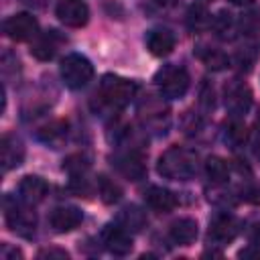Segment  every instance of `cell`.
Wrapping results in <instances>:
<instances>
[{"instance_id": "14", "label": "cell", "mask_w": 260, "mask_h": 260, "mask_svg": "<svg viewBox=\"0 0 260 260\" xmlns=\"http://www.w3.org/2000/svg\"><path fill=\"white\" fill-rule=\"evenodd\" d=\"M0 160L2 171L8 173L22 165L24 160V144L16 134H4L0 140Z\"/></svg>"}, {"instance_id": "28", "label": "cell", "mask_w": 260, "mask_h": 260, "mask_svg": "<svg viewBox=\"0 0 260 260\" xmlns=\"http://www.w3.org/2000/svg\"><path fill=\"white\" fill-rule=\"evenodd\" d=\"M98 193L102 197L104 203H116L122 197V189L118 183H114L112 179H108L106 175L98 177Z\"/></svg>"}, {"instance_id": "11", "label": "cell", "mask_w": 260, "mask_h": 260, "mask_svg": "<svg viewBox=\"0 0 260 260\" xmlns=\"http://www.w3.org/2000/svg\"><path fill=\"white\" fill-rule=\"evenodd\" d=\"M65 43H67V39L59 30H47V32L35 37V41L30 45V55L39 61H51Z\"/></svg>"}, {"instance_id": "13", "label": "cell", "mask_w": 260, "mask_h": 260, "mask_svg": "<svg viewBox=\"0 0 260 260\" xmlns=\"http://www.w3.org/2000/svg\"><path fill=\"white\" fill-rule=\"evenodd\" d=\"M114 167L118 169L120 175H124V177L130 179V181H140V179L146 175L144 158H142V154H140L136 148H130V150H126V152L116 154Z\"/></svg>"}, {"instance_id": "31", "label": "cell", "mask_w": 260, "mask_h": 260, "mask_svg": "<svg viewBox=\"0 0 260 260\" xmlns=\"http://www.w3.org/2000/svg\"><path fill=\"white\" fill-rule=\"evenodd\" d=\"M10 71L18 73L20 71V63H18L16 55H12L10 51H4V55H2V73H4V77H8Z\"/></svg>"}, {"instance_id": "6", "label": "cell", "mask_w": 260, "mask_h": 260, "mask_svg": "<svg viewBox=\"0 0 260 260\" xmlns=\"http://www.w3.org/2000/svg\"><path fill=\"white\" fill-rule=\"evenodd\" d=\"M138 118H140L144 130L154 132V134H165L169 128V122H171L167 104H162V100H158L154 95H146L138 104Z\"/></svg>"}, {"instance_id": "37", "label": "cell", "mask_w": 260, "mask_h": 260, "mask_svg": "<svg viewBox=\"0 0 260 260\" xmlns=\"http://www.w3.org/2000/svg\"><path fill=\"white\" fill-rule=\"evenodd\" d=\"M254 128H256V134L260 136V106H258V112H256V118H254Z\"/></svg>"}, {"instance_id": "7", "label": "cell", "mask_w": 260, "mask_h": 260, "mask_svg": "<svg viewBox=\"0 0 260 260\" xmlns=\"http://www.w3.org/2000/svg\"><path fill=\"white\" fill-rule=\"evenodd\" d=\"M223 106L232 116H244L248 114L252 106V89L242 79H232L223 87Z\"/></svg>"}, {"instance_id": "3", "label": "cell", "mask_w": 260, "mask_h": 260, "mask_svg": "<svg viewBox=\"0 0 260 260\" xmlns=\"http://www.w3.org/2000/svg\"><path fill=\"white\" fill-rule=\"evenodd\" d=\"M4 221L10 232L22 236V238H32L37 230V215L30 209V203L18 201L10 195L4 197Z\"/></svg>"}, {"instance_id": "21", "label": "cell", "mask_w": 260, "mask_h": 260, "mask_svg": "<svg viewBox=\"0 0 260 260\" xmlns=\"http://www.w3.org/2000/svg\"><path fill=\"white\" fill-rule=\"evenodd\" d=\"M37 136H39V140H43L45 144L57 148V146L63 144L65 138H67V122H65V120H53V122L41 126V128L37 130Z\"/></svg>"}, {"instance_id": "15", "label": "cell", "mask_w": 260, "mask_h": 260, "mask_svg": "<svg viewBox=\"0 0 260 260\" xmlns=\"http://www.w3.org/2000/svg\"><path fill=\"white\" fill-rule=\"evenodd\" d=\"M81 221H83V213H81V209H77L73 205H59L49 215L51 228L55 232H59V234H65V232L75 230Z\"/></svg>"}, {"instance_id": "22", "label": "cell", "mask_w": 260, "mask_h": 260, "mask_svg": "<svg viewBox=\"0 0 260 260\" xmlns=\"http://www.w3.org/2000/svg\"><path fill=\"white\" fill-rule=\"evenodd\" d=\"M116 223L122 225L124 230H128L130 234L140 232L146 225V213L138 205H126V207L120 209V213L116 217Z\"/></svg>"}, {"instance_id": "9", "label": "cell", "mask_w": 260, "mask_h": 260, "mask_svg": "<svg viewBox=\"0 0 260 260\" xmlns=\"http://www.w3.org/2000/svg\"><path fill=\"white\" fill-rule=\"evenodd\" d=\"M240 221L238 217H234L232 213L228 211H221V213H215L209 221V230H207V236L211 242L215 244H230L236 240V236L240 234Z\"/></svg>"}, {"instance_id": "20", "label": "cell", "mask_w": 260, "mask_h": 260, "mask_svg": "<svg viewBox=\"0 0 260 260\" xmlns=\"http://www.w3.org/2000/svg\"><path fill=\"white\" fill-rule=\"evenodd\" d=\"M169 236L175 244L179 246H189L195 242L197 238V221L191 217H179L171 223L169 228Z\"/></svg>"}, {"instance_id": "35", "label": "cell", "mask_w": 260, "mask_h": 260, "mask_svg": "<svg viewBox=\"0 0 260 260\" xmlns=\"http://www.w3.org/2000/svg\"><path fill=\"white\" fill-rule=\"evenodd\" d=\"M26 6H32V8H45L49 0H22Z\"/></svg>"}, {"instance_id": "19", "label": "cell", "mask_w": 260, "mask_h": 260, "mask_svg": "<svg viewBox=\"0 0 260 260\" xmlns=\"http://www.w3.org/2000/svg\"><path fill=\"white\" fill-rule=\"evenodd\" d=\"M211 28H213L215 37L221 39V41H234V39L238 37V32H240L238 18H236L230 10H219V12L213 16Z\"/></svg>"}, {"instance_id": "2", "label": "cell", "mask_w": 260, "mask_h": 260, "mask_svg": "<svg viewBox=\"0 0 260 260\" xmlns=\"http://www.w3.org/2000/svg\"><path fill=\"white\" fill-rule=\"evenodd\" d=\"M138 93V85L136 81L122 77V75H104L100 81V89H98V98L100 104L108 110H122L126 108Z\"/></svg>"}, {"instance_id": "39", "label": "cell", "mask_w": 260, "mask_h": 260, "mask_svg": "<svg viewBox=\"0 0 260 260\" xmlns=\"http://www.w3.org/2000/svg\"><path fill=\"white\" fill-rule=\"evenodd\" d=\"M201 4H209V2H213V0H199Z\"/></svg>"}, {"instance_id": "10", "label": "cell", "mask_w": 260, "mask_h": 260, "mask_svg": "<svg viewBox=\"0 0 260 260\" xmlns=\"http://www.w3.org/2000/svg\"><path fill=\"white\" fill-rule=\"evenodd\" d=\"M55 14L65 26L71 28L85 26L89 20V8L83 0H59L55 6Z\"/></svg>"}, {"instance_id": "36", "label": "cell", "mask_w": 260, "mask_h": 260, "mask_svg": "<svg viewBox=\"0 0 260 260\" xmlns=\"http://www.w3.org/2000/svg\"><path fill=\"white\" fill-rule=\"evenodd\" d=\"M158 8H171V6H175L177 4V0H152Z\"/></svg>"}, {"instance_id": "1", "label": "cell", "mask_w": 260, "mask_h": 260, "mask_svg": "<svg viewBox=\"0 0 260 260\" xmlns=\"http://www.w3.org/2000/svg\"><path fill=\"white\" fill-rule=\"evenodd\" d=\"M197 152L185 146H169L156 162L158 175L171 181H189L197 173Z\"/></svg>"}, {"instance_id": "32", "label": "cell", "mask_w": 260, "mask_h": 260, "mask_svg": "<svg viewBox=\"0 0 260 260\" xmlns=\"http://www.w3.org/2000/svg\"><path fill=\"white\" fill-rule=\"evenodd\" d=\"M0 258L2 260H16V258H22V252L18 248H12L10 244H2L0 246Z\"/></svg>"}, {"instance_id": "5", "label": "cell", "mask_w": 260, "mask_h": 260, "mask_svg": "<svg viewBox=\"0 0 260 260\" xmlns=\"http://www.w3.org/2000/svg\"><path fill=\"white\" fill-rule=\"evenodd\" d=\"M59 73H61V79L67 87L81 89L91 81L93 65L87 57H83L79 53H69V55L63 57V61L59 65Z\"/></svg>"}, {"instance_id": "33", "label": "cell", "mask_w": 260, "mask_h": 260, "mask_svg": "<svg viewBox=\"0 0 260 260\" xmlns=\"http://www.w3.org/2000/svg\"><path fill=\"white\" fill-rule=\"evenodd\" d=\"M39 258H69V254L65 252V250H61V248H45V250H41L39 254H37Z\"/></svg>"}, {"instance_id": "4", "label": "cell", "mask_w": 260, "mask_h": 260, "mask_svg": "<svg viewBox=\"0 0 260 260\" xmlns=\"http://www.w3.org/2000/svg\"><path fill=\"white\" fill-rule=\"evenodd\" d=\"M154 83L160 95L169 100H179L187 93L191 77H189V71L181 65H162L154 75Z\"/></svg>"}, {"instance_id": "16", "label": "cell", "mask_w": 260, "mask_h": 260, "mask_svg": "<svg viewBox=\"0 0 260 260\" xmlns=\"http://www.w3.org/2000/svg\"><path fill=\"white\" fill-rule=\"evenodd\" d=\"M18 193H20L22 201H26L30 205H37V203L45 201V197L49 195V185H47L45 179H41L37 175H26L18 183Z\"/></svg>"}, {"instance_id": "24", "label": "cell", "mask_w": 260, "mask_h": 260, "mask_svg": "<svg viewBox=\"0 0 260 260\" xmlns=\"http://www.w3.org/2000/svg\"><path fill=\"white\" fill-rule=\"evenodd\" d=\"M185 22H187V26H189L191 30L203 32V30H207V28L211 26L213 16H211V12H209L203 4H195V6H191V8L187 10Z\"/></svg>"}, {"instance_id": "12", "label": "cell", "mask_w": 260, "mask_h": 260, "mask_svg": "<svg viewBox=\"0 0 260 260\" xmlns=\"http://www.w3.org/2000/svg\"><path fill=\"white\" fill-rule=\"evenodd\" d=\"M102 244L114 256H126L132 252V236L122 225H106L102 230Z\"/></svg>"}, {"instance_id": "34", "label": "cell", "mask_w": 260, "mask_h": 260, "mask_svg": "<svg viewBox=\"0 0 260 260\" xmlns=\"http://www.w3.org/2000/svg\"><path fill=\"white\" fill-rule=\"evenodd\" d=\"M250 240H252V244H254V246H260V223H258V225H254Z\"/></svg>"}, {"instance_id": "26", "label": "cell", "mask_w": 260, "mask_h": 260, "mask_svg": "<svg viewBox=\"0 0 260 260\" xmlns=\"http://www.w3.org/2000/svg\"><path fill=\"white\" fill-rule=\"evenodd\" d=\"M205 175L213 185H223L230 179V167L219 156H209L205 160Z\"/></svg>"}, {"instance_id": "25", "label": "cell", "mask_w": 260, "mask_h": 260, "mask_svg": "<svg viewBox=\"0 0 260 260\" xmlns=\"http://www.w3.org/2000/svg\"><path fill=\"white\" fill-rule=\"evenodd\" d=\"M197 57L203 61V65L211 71H221L230 65V59L223 51L219 49H213V47H197Z\"/></svg>"}, {"instance_id": "38", "label": "cell", "mask_w": 260, "mask_h": 260, "mask_svg": "<svg viewBox=\"0 0 260 260\" xmlns=\"http://www.w3.org/2000/svg\"><path fill=\"white\" fill-rule=\"evenodd\" d=\"M232 4H236V6H248V4H252L254 0H230Z\"/></svg>"}, {"instance_id": "23", "label": "cell", "mask_w": 260, "mask_h": 260, "mask_svg": "<svg viewBox=\"0 0 260 260\" xmlns=\"http://www.w3.org/2000/svg\"><path fill=\"white\" fill-rule=\"evenodd\" d=\"M223 140H225L232 148H240V146L246 144V140H248V130H246V124H244L238 116L230 118V120L223 124Z\"/></svg>"}, {"instance_id": "30", "label": "cell", "mask_w": 260, "mask_h": 260, "mask_svg": "<svg viewBox=\"0 0 260 260\" xmlns=\"http://www.w3.org/2000/svg\"><path fill=\"white\" fill-rule=\"evenodd\" d=\"M238 24H240L242 35L254 37V35L260 30V16H258V12H246V14L238 20Z\"/></svg>"}, {"instance_id": "8", "label": "cell", "mask_w": 260, "mask_h": 260, "mask_svg": "<svg viewBox=\"0 0 260 260\" xmlns=\"http://www.w3.org/2000/svg\"><path fill=\"white\" fill-rule=\"evenodd\" d=\"M2 30L8 39L22 43V41H30L39 35V22L32 14L20 12V14H12L10 18H6L2 24Z\"/></svg>"}, {"instance_id": "17", "label": "cell", "mask_w": 260, "mask_h": 260, "mask_svg": "<svg viewBox=\"0 0 260 260\" xmlns=\"http://www.w3.org/2000/svg\"><path fill=\"white\" fill-rule=\"evenodd\" d=\"M146 49L154 57H167L175 49V35L167 28H152L146 32Z\"/></svg>"}, {"instance_id": "18", "label": "cell", "mask_w": 260, "mask_h": 260, "mask_svg": "<svg viewBox=\"0 0 260 260\" xmlns=\"http://www.w3.org/2000/svg\"><path fill=\"white\" fill-rule=\"evenodd\" d=\"M144 201L146 205L156 211V213H167V211H173L175 205H177V199L175 195L165 189V187H158V185H150L146 191H144Z\"/></svg>"}, {"instance_id": "27", "label": "cell", "mask_w": 260, "mask_h": 260, "mask_svg": "<svg viewBox=\"0 0 260 260\" xmlns=\"http://www.w3.org/2000/svg\"><path fill=\"white\" fill-rule=\"evenodd\" d=\"M89 167H91V158L87 154H83V152H75V154L67 156V160L63 162V169L71 175V179L85 177V173L89 171Z\"/></svg>"}, {"instance_id": "29", "label": "cell", "mask_w": 260, "mask_h": 260, "mask_svg": "<svg viewBox=\"0 0 260 260\" xmlns=\"http://www.w3.org/2000/svg\"><path fill=\"white\" fill-rule=\"evenodd\" d=\"M254 61H256V49H254V45H246V47L238 49L236 55H234V63L242 71H250L252 65H254Z\"/></svg>"}]
</instances>
